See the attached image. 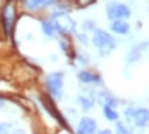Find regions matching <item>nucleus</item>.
I'll return each mask as SVG.
<instances>
[{
    "instance_id": "1",
    "label": "nucleus",
    "mask_w": 149,
    "mask_h": 134,
    "mask_svg": "<svg viewBox=\"0 0 149 134\" xmlns=\"http://www.w3.org/2000/svg\"><path fill=\"white\" fill-rule=\"evenodd\" d=\"M51 24L57 33L65 35V33L76 32V22L70 18L65 11H55L51 14Z\"/></svg>"
},
{
    "instance_id": "2",
    "label": "nucleus",
    "mask_w": 149,
    "mask_h": 134,
    "mask_svg": "<svg viewBox=\"0 0 149 134\" xmlns=\"http://www.w3.org/2000/svg\"><path fill=\"white\" fill-rule=\"evenodd\" d=\"M93 43L98 50L101 57H107L108 54L113 51V48L116 47V40L112 38V35L102 29H95L93 35Z\"/></svg>"
},
{
    "instance_id": "3",
    "label": "nucleus",
    "mask_w": 149,
    "mask_h": 134,
    "mask_svg": "<svg viewBox=\"0 0 149 134\" xmlns=\"http://www.w3.org/2000/svg\"><path fill=\"white\" fill-rule=\"evenodd\" d=\"M46 83H47L48 91L53 98L55 100H59L62 97V87H64V73L62 72H54V73H50L46 79Z\"/></svg>"
},
{
    "instance_id": "4",
    "label": "nucleus",
    "mask_w": 149,
    "mask_h": 134,
    "mask_svg": "<svg viewBox=\"0 0 149 134\" xmlns=\"http://www.w3.org/2000/svg\"><path fill=\"white\" fill-rule=\"evenodd\" d=\"M107 15L112 21L124 20L131 15V11L128 8V6L123 4V3H117V1H112L107 4Z\"/></svg>"
},
{
    "instance_id": "5",
    "label": "nucleus",
    "mask_w": 149,
    "mask_h": 134,
    "mask_svg": "<svg viewBox=\"0 0 149 134\" xmlns=\"http://www.w3.org/2000/svg\"><path fill=\"white\" fill-rule=\"evenodd\" d=\"M126 116L128 119H133L137 127H145L149 120V112L145 108H138V109L128 108L126 109Z\"/></svg>"
},
{
    "instance_id": "6",
    "label": "nucleus",
    "mask_w": 149,
    "mask_h": 134,
    "mask_svg": "<svg viewBox=\"0 0 149 134\" xmlns=\"http://www.w3.org/2000/svg\"><path fill=\"white\" fill-rule=\"evenodd\" d=\"M15 22V8L13 4H7L3 10V25L7 35H10Z\"/></svg>"
},
{
    "instance_id": "7",
    "label": "nucleus",
    "mask_w": 149,
    "mask_h": 134,
    "mask_svg": "<svg viewBox=\"0 0 149 134\" xmlns=\"http://www.w3.org/2000/svg\"><path fill=\"white\" fill-rule=\"evenodd\" d=\"M77 134H97L95 120L91 118H83L77 126Z\"/></svg>"
},
{
    "instance_id": "8",
    "label": "nucleus",
    "mask_w": 149,
    "mask_h": 134,
    "mask_svg": "<svg viewBox=\"0 0 149 134\" xmlns=\"http://www.w3.org/2000/svg\"><path fill=\"white\" fill-rule=\"evenodd\" d=\"M54 1L55 0H24V6L29 11H37L40 8L48 7L50 4H53Z\"/></svg>"
},
{
    "instance_id": "9",
    "label": "nucleus",
    "mask_w": 149,
    "mask_h": 134,
    "mask_svg": "<svg viewBox=\"0 0 149 134\" xmlns=\"http://www.w3.org/2000/svg\"><path fill=\"white\" fill-rule=\"evenodd\" d=\"M112 32L117 33V35H127L130 32V25L128 22L123 21V20H115L111 25Z\"/></svg>"
},
{
    "instance_id": "10",
    "label": "nucleus",
    "mask_w": 149,
    "mask_h": 134,
    "mask_svg": "<svg viewBox=\"0 0 149 134\" xmlns=\"http://www.w3.org/2000/svg\"><path fill=\"white\" fill-rule=\"evenodd\" d=\"M146 42H144V44L141 43L138 44L137 47H134L131 51H130V54H128V57H127V61L128 62H135V61H138L139 58H141V54H142V50L144 48H146Z\"/></svg>"
},
{
    "instance_id": "11",
    "label": "nucleus",
    "mask_w": 149,
    "mask_h": 134,
    "mask_svg": "<svg viewBox=\"0 0 149 134\" xmlns=\"http://www.w3.org/2000/svg\"><path fill=\"white\" fill-rule=\"evenodd\" d=\"M79 80L83 83H97V82H100V76L93 72H88V70H83L79 73Z\"/></svg>"
},
{
    "instance_id": "12",
    "label": "nucleus",
    "mask_w": 149,
    "mask_h": 134,
    "mask_svg": "<svg viewBox=\"0 0 149 134\" xmlns=\"http://www.w3.org/2000/svg\"><path fill=\"white\" fill-rule=\"evenodd\" d=\"M98 101H100V104H101L102 107H112V108H115V105L117 104L116 100H115L112 96H109L108 93H101V94L98 96Z\"/></svg>"
},
{
    "instance_id": "13",
    "label": "nucleus",
    "mask_w": 149,
    "mask_h": 134,
    "mask_svg": "<svg viewBox=\"0 0 149 134\" xmlns=\"http://www.w3.org/2000/svg\"><path fill=\"white\" fill-rule=\"evenodd\" d=\"M42 104L44 105V108H46V111H47V112H50V115H51L53 118H55V119H57V120L59 122V123L62 124V126H65V127H66V123L64 122V119H62V116H61V115H59V113L57 112V111H55V107H53L51 104H48V102L43 101V100H42Z\"/></svg>"
},
{
    "instance_id": "14",
    "label": "nucleus",
    "mask_w": 149,
    "mask_h": 134,
    "mask_svg": "<svg viewBox=\"0 0 149 134\" xmlns=\"http://www.w3.org/2000/svg\"><path fill=\"white\" fill-rule=\"evenodd\" d=\"M79 102H80V105H81V108H83L84 111H87V109H90V108L94 105L95 100H94V97H91V96H87V97L80 96Z\"/></svg>"
},
{
    "instance_id": "15",
    "label": "nucleus",
    "mask_w": 149,
    "mask_h": 134,
    "mask_svg": "<svg viewBox=\"0 0 149 134\" xmlns=\"http://www.w3.org/2000/svg\"><path fill=\"white\" fill-rule=\"evenodd\" d=\"M104 115H105V118L109 122H116L117 119H119V113L112 107H104Z\"/></svg>"
},
{
    "instance_id": "16",
    "label": "nucleus",
    "mask_w": 149,
    "mask_h": 134,
    "mask_svg": "<svg viewBox=\"0 0 149 134\" xmlns=\"http://www.w3.org/2000/svg\"><path fill=\"white\" fill-rule=\"evenodd\" d=\"M42 31L46 36H54V35L57 33L55 29H54V27H53V24L50 21H43L42 22Z\"/></svg>"
},
{
    "instance_id": "17",
    "label": "nucleus",
    "mask_w": 149,
    "mask_h": 134,
    "mask_svg": "<svg viewBox=\"0 0 149 134\" xmlns=\"http://www.w3.org/2000/svg\"><path fill=\"white\" fill-rule=\"evenodd\" d=\"M116 134H131V133H130V130L124 126V123L117 122L116 123Z\"/></svg>"
},
{
    "instance_id": "18",
    "label": "nucleus",
    "mask_w": 149,
    "mask_h": 134,
    "mask_svg": "<svg viewBox=\"0 0 149 134\" xmlns=\"http://www.w3.org/2000/svg\"><path fill=\"white\" fill-rule=\"evenodd\" d=\"M11 124L8 123H0V134H10Z\"/></svg>"
},
{
    "instance_id": "19",
    "label": "nucleus",
    "mask_w": 149,
    "mask_h": 134,
    "mask_svg": "<svg viewBox=\"0 0 149 134\" xmlns=\"http://www.w3.org/2000/svg\"><path fill=\"white\" fill-rule=\"evenodd\" d=\"M94 0H76V3L79 7H87L88 4H91Z\"/></svg>"
},
{
    "instance_id": "20",
    "label": "nucleus",
    "mask_w": 149,
    "mask_h": 134,
    "mask_svg": "<svg viewBox=\"0 0 149 134\" xmlns=\"http://www.w3.org/2000/svg\"><path fill=\"white\" fill-rule=\"evenodd\" d=\"M83 28H84V31H88V29H91V28H94V25L91 24V22H84V25H83Z\"/></svg>"
},
{
    "instance_id": "21",
    "label": "nucleus",
    "mask_w": 149,
    "mask_h": 134,
    "mask_svg": "<svg viewBox=\"0 0 149 134\" xmlns=\"http://www.w3.org/2000/svg\"><path fill=\"white\" fill-rule=\"evenodd\" d=\"M10 134H25L24 130H14V131H11Z\"/></svg>"
},
{
    "instance_id": "22",
    "label": "nucleus",
    "mask_w": 149,
    "mask_h": 134,
    "mask_svg": "<svg viewBox=\"0 0 149 134\" xmlns=\"http://www.w3.org/2000/svg\"><path fill=\"white\" fill-rule=\"evenodd\" d=\"M98 134H112V131L111 130H101Z\"/></svg>"
},
{
    "instance_id": "23",
    "label": "nucleus",
    "mask_w": 149,
    "mask_h": 134,
    "mask_svg": "<svg viewBox=\"0 0 149 134\" xmlns=\"http://www.w3.org/2000/svg\"><path fill=\"white\" fill-rule=\"evenodd\" d=\"M3 107V100H1V98H0V108Z\"/></svg>"
}]
</instances>
